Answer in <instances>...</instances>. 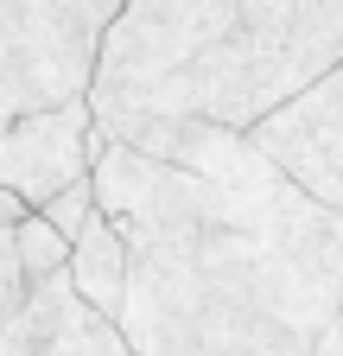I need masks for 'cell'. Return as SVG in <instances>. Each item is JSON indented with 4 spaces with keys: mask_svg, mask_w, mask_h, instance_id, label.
Returning <instances> with one entry per match:
<instances>
[{
    "mask_svg": "<svg viewBox=\"0 0 343 356\" xmlns=\"http://www.w3.org/2000/svg\"><path fill=\"white\" fill-rule=\"evenodd\" d=\"M108 147V134L90 108V96H76L64 108H38L0 127V185H7L26 210H45L58 191H70L76 178L96 172V153Z\"/></svg>",
    "mask_w": 343,
    "mask_h": 356,
    "instance_id": "cell-4",
    "label": "cell"
},
{
    "mask_svg": "<svg viewBox=\"0 0 343 356\" xmlns=\"http://www.w3.org/2000/svg\"><path fill=\"white\" fill-rule=\"evenodd\" d=\"M0 356H134L121 318L96 312L70 286V274L38 280L19 305V318L0 331Z\"/></svg>",
    "mask_w": 343,
    "mask_h": 356,
    "instance_id": "cell-6",
    "label": "cell"
},
{
    "mask_svg": "<svg viewBox=\"0 0 343 356\" xmlns=\"http://www.w3.org/2000/svg\"><path fill=\"white\" fill-rule=\"evenodd\" d=\"M32 280H26V267H19V242H13V222H0V331H7L19 318V305H26Z\"/></svg>",
    "mask_w": 343,
    "mask_h": 356,
    "instance_id": "cell-9",
    "label": "cell"
},
{
    "mask_svg": "<svg viewBox=\"0 0 343 356\" xmlns=\"http://www.w3.org/2000/svg\"><path fill=\"white\" fill-rule=\"evenodd\" d=\"M343 64V0H127L102 38L90 108L108 140L172 121L261 127Z\"/></svg>",
    "mask_w": 343,
    "mask_h": 356,
    "instance_id": "cell-2",
    "label": "cell"
},
{
    "mask_svg": "<svg viewBox=\"0 0 343 356\" xmlns=\"http://www.w3.org/2000/svg\"><path fill=\"white\" fill-rule=\"evenodd\" d=\"M45 216H51L58 229H64V236L76 242L83 229H90V216H96V178H76L70 191H58V197L45 204Z\"/></svg>",
    "mask_w": 343,
    "mask_h": 356,
    "instance_id": "cell-10",
    "label": "cell"
},
{
    "mask_svg": "<svg viewBox=\"0 0 343 356\" xmlns=\"http://www.w3.org/2000/svg\"><path fill=\"white\" fill-rule=\"evenodd\" d=\"M19 216H26V204H19L7 185H0V222H19Z\"/></svg>",
    "mask_w": 343,
    "mask_h": 356,
    "instance_id": "cell-11",
    "label": "cell"
},
{
    "mask_svg": "<svg viewBox=\"0 0 343 356\" xmlns=\"http://www.w3.org/2000/svg\"><path fill=\"white\" fill-rule=\"evenodd\" d=\"M90 178L134 248L121 305L134 356H318V331L343 312L331 274L217 216L210 185L178 159L108 140Z\"/></svg>",
    "mask_w": 343,
    "mask_h": 356,
    "instance_id": "cell-1",
    "label": "cell"
},
{
    "mask_svg": "<svg viewBox=\"0 0 343 356\" xmlns=\"http://www.w3.org/2000/svg\"><path fill=\"white\" fill-rule=\"evenodd\" d=\"M13 242H19V267H26V280H32V286H38V280L70 274V248H76V242L58 229L45 210H26V216L13 222Z\"/></svg>",
    "mask_w": 343,
    "mask_h": 356,
    "instance_id": "cell-8",
    "label": "cell"
},
{
    "mask_svg": "<svg viewBox=\"0 0 343 356\" xmlns=\"http://www.w3.org/2000/svg\"><path fill=\"white\" fill-rule=\"evenodd\" d=\"M248 140L312 197L343 210V64L324 70L312 89H299L292 102H280L261 127H248Z\"/></svg>",
    "mask_w": 343,
    "mask_h": 356,
    "instance_id": "cell-5",
    "label": "cell"
},
{
    "mask_svg": "<svg viewBox=\"0 0 343 356\" xmlns=\"http://www.w3.org/2000/svg\"><path fill=\"white\" fill-rule=\"evenodd\" d=\"M127 280H134V248H127V236L115 229V216L96 204L90 229H83L76 248H70V286L90 299L96 312L121 318V305H127Z\"/></svg>",
    "mask_w": 343,
    "mask_h": 356,
    "instance_id": "cell-7",
    "label": "cell"
},
{
    "mask_svg": "<svg viewBox=\"0 0 343 356\" xmlns=\"http://www.w3.org/2000/svg\"><path fill=\"white\" fill-rule=\"evenodd\" d=\"M127 0H0V127L90 96Z\"/></svg>",
    "mask_w": 343,
    "mask_h": 356,
    "instance_id": "cell-3",
    "label": "cell"
}]
</instances>
